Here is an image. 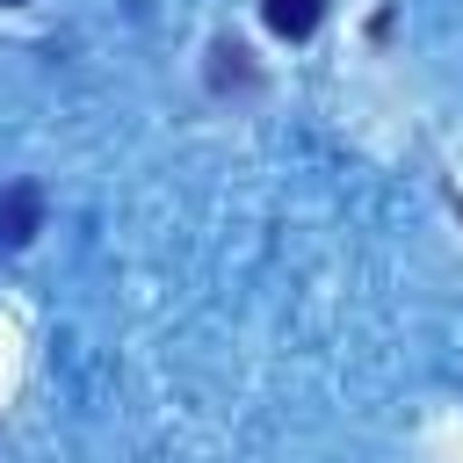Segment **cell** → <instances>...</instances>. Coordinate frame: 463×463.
I'll return each mask as SVG.
<instances>
[{"label": "cell", "mask_w": 463, "mask_h": 463, "mask_svg": "<svg viewBox=\"0 0 463 463\" xmlns=\"http://www.w3.org/2000/svg\"><path fill=\"white\" fill-rule=\"evenodd\" d=\"M43 232V188L36 181H7L0 188V246H29Z\"/></svg>", "instance_id": "1"}, {"label": "cell", "mask_w": 463, "mask_h": 463, "mask_svg": "<svg viewBox=\"0 0 463 463\" xmlns=\"http://www.w3.org/2000/svg\"><path fill=\"white\" fill-rule=\"evenodd\" d=\"M260 14H268V29H275V36L304 43V36L326 22V0H260Z\"/></svg>", "instance_id": "2"}, {"label": "cell", "mask_w": 463, "mask_h": 463, "mask_svg": "<svg viewBox=\"0 0 463 463\" xmlns=\"http://www.w3.org/2000/svg\"><path fill=\"white\" fill-rule=\"evenodd\" d=\"M0 7H22V0H0Z\"/></svg>", "instance_id": "3"}]
</instances>
